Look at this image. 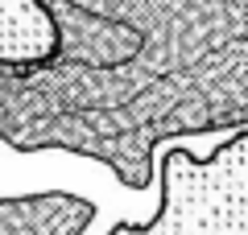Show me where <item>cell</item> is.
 Instances as JSON below:
<instances>
[{
  "label": "cell",
  "instance_id": "cell-1",
  "mask_svg": "<svg viewBox=\"0 0 248 235\" xmlns=\"http://www.w3.org/2000/svg\"><path fill=\"white\" fill-rule=\"evenodd\" d=\"M112 235H248V128L211 157L170 148L161 157L157 215Z\"/></svg>",
  "mask_w": 248,
  "mask_h": 235
},
{
  "label": "cell",
  "instance_id": "cell-2",
  "mask_svg": "<svg viewBox=\"0 0 248 235\" xmlns=\"http://www.w3.org/2000/svg\"><path fill=\"white\" fill-rule=\"evenodd\" d=\"M54 42H58V29L37 0H0V58L33 62L46 58Z\"/></svg>",
  "mask_w": 248,
  "mask_h": 235
}]
</instances>
